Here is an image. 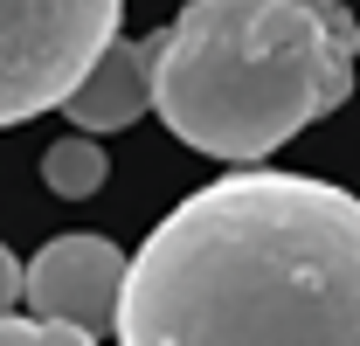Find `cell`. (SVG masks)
I'll return each instance as SVG.
<instances>
[{"mask_svg": "<svg viewBox=\"0 0 360 346\" xmlns=\"http://www.w3.org/2000/svg\"><path fill=\"white\" fill-rule=\"evenodd\" d=\"M360 21L340 0H187L160 28L153 111L180 146L257 167L354 97Z\"/></svg>", "mask_w": 360, "mask_h": 346, "instance_id": "obj_2", "label": "cell"}, {"mask_svg": "<svg viewBox=\"0 0 360 346\" xmlns=\"http://www.w3.org/2000/svg\"><path fill=\"white\" fill-rule=\"evenodd\" d=\"M125 0H0V125L63 111L118 42Z\"/></svg>", "mask_w": 360, "mask_h": 346, "instance_id": "obj_3", "label": "cell"}, {"mask_svg": "<svg viewBox=\"0 0 360 346\" xmlns=\"http://www.w3.org/2000/svg\"><path fill=\"white\" fill-rule=\"evenodd\" d=\"M125 284H132V263L118 243L104 236H56L28 257V319L49 326H77L90 340L118 333V312H125Z\"/></svg>", "mask_w": 360, "mask_h": 346, "instance_id": "obj_4", "label": "cell"}, {"mask_svg": "<svg viewBox=\"0 0 360 346\" xmlns=\"http://www.w3.org/2000/svg\"><path fill=\"white\" fill-rule=\"evenodd\" d=\"M118 346H360V194L243 167L132 257Z\"/></svg>", "mask_w": 360, "mask_h": 346, "instance_id": "obj_1", "label": "cell"}, {"mask_svg": "<svg viewBox=\"0 0 360 346\" xmlns=\"http://www.w3.org/2000/svg\"><path fill=\"white\" fill-rule=\"evenodd\" d=\"M0 346H97L90 333H77V326H49V319H0Z\"/></svg>", "mask_w": 360, "mask_h": 346, "instance_id": "obj_7", "label": "cell"}, {"mask_svg": "<svg viewBox=\"0 0 360 346\" xmlns=\"http://www.w3.org/2000/svg\"><path fill=\"white\" fill-rule=\"evenodd\" d=\"M14 305H28V263L0 243V319H14Z\"/></svg>", "mask_w": 360, "mask_h": 346, "instance_id": "obj_8", "label": "cell"}, {"mask_svg": "<svg viewBox=\"0 0 360 346\" xmlns=\"http://www.w3.org/2000/svg\"><path fill=\"white\" fill-rule=\"evenodd\" d=\"M104 173H111V160H104V146L90 132H70V139H56L42 153V180H49V194H63V201H90L104 187Z\"/></svg>", "mask_w": 360, "mask_h": 346, "instance_id": "obj_6", "label": "cell"}, {"mask_svg": "<svg viewBox=\"0 0 360 346\" xmlns=\"http://www.w3.org/2000/svg\"><path fill=\"white\" fill-rule=\"evenodd\" d=\"M153 77H160V35H139V42H111L104 63L90 70L77 97L63 104V118L77 132H118L153 111Z\"/></svg>", "mask_w": 360, "mask_h": 346, "instance_id": "obj_5", "label": "cell"}]
</instances>
